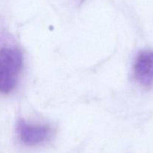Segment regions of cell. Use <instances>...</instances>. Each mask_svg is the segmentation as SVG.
Listing matches in <instances>:
<instances>
[{"mask_svg":"<svg viewBox=\"0 0 153 153\" xmlns=\"http://www.w3.org/2000/svg\"><path fill=\"white\" fill-rule=\"evenodd\" d=\"M134 76L143 86L153 83V51H143L137 55L134 64Z\"/></svg>","mask_w":153,"mask_h":153,"instance_id":"obj_3","label":"cell"},{"mask_svg":"<svg viewBox=\"0 0 153 153\" xmlns=\"http://www.w3.org/2000/svg\"><path fill=\"white\" fill-rule=\"evenodd\" d=\"M16 131L20 141L28 146L42 144L52 136V128L50 126L31 123L24 120L18 121Z\"/></svg>","mask_w":153,"mask_h":153,"instance_id":"obj_2","label":"cell"},{"mask_svg":"<svg viewBox=\"0 0 153 153\" xmlns=\"http://www.w3.org/2000/svg\"><path fill=\"white\" fill-rule=\"evenodd\" d=\"M22 67V56L19 49H0V94H8L14 89Z\"/></svg>","mask_w":153,"mask_h":153,"instance_id":"obj_1","label":"cell"}]
</instances>
